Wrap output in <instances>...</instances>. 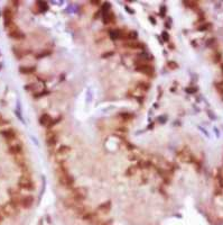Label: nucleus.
<instances>
[{
	"label": "nucleus",
	"instance_id": "nucleus-31",
	"mask_svg": "<svg viewBox=\"0 0 223 225\" xmlns=\"http://www.w3.org/2000/svg\"><path fill=\"white\" fill-rule=\"evenodd\" d=\"M221 58H222V54L216 51V52L214 53V55H213V62H214V63H219V62L221 61Z\"/></svg>",
	"mask_w": 223,
	"mask_h": 225
},
{
	"label": "nucleus",
	"instance_id": "nucleus-35",
	"mask_svg": "<svg viewBox=\"0 0 223 225\" xmlns=\"http://www.w3.org/2000/svg\"><path fill=\"white\" fill-rule=\"evenodd\" d=\"M61 119H62V117H61V116H59V117H57V118H55V119H52V122H51V124H49V126L47 128H48V130H51V128L53 127L54 125H56L58 122H61Z\"/></svg>",
	"mask_w": 223,
	"mask_h": 225
},
{
	"label": "nucleus",
	"instance_id": "nucleus-6",
	"mask_svg": "<svg viewBox=\"0 0 223 225\" xmlns=\"http://www.w3.org/2000/svg\"><path fill=\"white\" fill-rule=\"evenodd\" d=\"M18 185H19V187L21 188V189H25V190L32 191V190H34V189H35L34 182H33V180H32L28 176H23V177H21V178L19 179Z\"/></svg>",
	"mask_w": 223,
	"mask_h": 225
},
{
	"label": "nucleus",
	"instance_id": "nucleus-12",
	"mask_svg": "<svg viewBox=\"0 0 223 225\" xmlns=\"http://www.w3.org/2000/svg\"><path fill=\"white\" fill-rule=\"evenodd\" d=\"M33 203H34V198L33 196H23L20 197V201L19 205L24 208H29L33 206Z\"/></svg>",
	"mask_w": 223,
	"mask_h": 225
},
{
	"label": "nucleus",
	"instance_id": "nucleus-33",
	"mask_svg": "<svg viewBox=\"0 0 223 225\" xmlns=\"http://www.w3.org/2000/svg\"><path fill=\"white\" fill-rule=\"evenodd\" d=\"M167 67H168L170 70H176V69L178 68V64L176 63V62H174V61H168V62H167Z\"/></svg>",
	"mask_w": 223,
	"mask_h": 225
},
{
	"label": "nucleus",
	"instance_id": "nucleus-38",
	"mask_svg": "<svg viewBox=\"0 0 223 225\" xmlns=\"http://www.w3.org/2000/svg\"><path fill=\"white\" fill-rule=\"evenodd\" d=\"M126 145H127V147H128V150H130V151L135 150V145H132V144H130V143L127 142V141H126Z\"/></svg>",
	"mask_w": 223,
	"mask_h": 225
},
{
	"label": "nucleus",
	"instance_id": "nucleus-27",
	"mask_svg": "<svg viewBox=\"0 0 223 225\" xmlns=\"http://www.w3.org/2000/svg\"><path fill=\"white\" fill-rule=\"evenodd\" d=\"M38 83H30V84H27L26 87H25V89L26 90H28V91H34L35 93H37V89H38Z\"/></svg>",
	"mask_w": 223,
	"mask_h": 225
},
{
	"label": "nucleus",
	"instance_id": "nucleus-3",
	"mask_svg": "<svg viewBox=\"0 0 223 225\" xmlns=\"http://www.w3.org/2000/svg\"><path fill=\"white\" fill-rule=\"evenodd\" d=\"M87 190L83 187H78V188H73L72 189V199L75 201V204H82L84 199L87 198Z\"/></svg>",
	"mask_w": 223,
	"mask_h": 225
},
{
	"label": "nucleus",
	"instance_id": "nucleus-17",
	"mask_svg": "<svg viewBox=\"0 0 223 225\" xmlns=\"http://www.w3.org/2000/svg\"><path fill=\"white\" fill-rule=\"evenodd\" d=\"M35 8H36V11H37L38 14H42V13H45V11L48 10V5H47V2H45V1H37Z\"/></svg>",
	"mask_w": 223,
	"mask_h": 225
},
{
	"label": "nucleus",
	"instance_id": "nucleus-30",
	"mask_svg": "<svg viewBox=\"0 0 223 225\" xmlns=\"http://www.w3.org/2000/svg\"><path fill=\"white\" fill-rule=\"evenodd\" d=\"M211 26H212V25L210 24V23H203L201 26L197 27V30H199L200 32H205V30H210V28H211Z\"/></svg>",
	"mask_w": 223,
	"mask_h": 225
},
{
	"label": "nucleus",
	"instance_id": "nucleus-43",
	"mask_svg": "<svg viewBox=\"0 0 223 225\" xmlns=\"http://www.w3.org/2000/svg\"><path fill=\"white\" fill-rule=\"evenodd\" d=\"M11 4H12L15 7H18V6H19L18 4H20V2H19V1H11Z\"/></svg>",
	"mask_w": 223,
	"mask_h": 225
},
{
	"label": "nucleus",
	"instance_id": "nucleus-21",
	"mask_svg": "<svg viewBox=\"0 0 223 225\" xmlns=\"http://www.w3.org/2000/svg\"><path fill=\"white\" fill-rule=\"evenodd\" d=\"M137 88L140 89L144 93H147L150 89V83L146 82V81H139V82H137Z\"/></svg>",
	"mask_w": 223,
	"mask_h": 225
},
{
	"label": "nucleus",
	"instance_id": "nucleus-46",
	"mask_svg": "<svg viewBox=\"0 0 223 225\" xmlns=\"http://www.w3.org/2000/svg\"><path fill=\"white\" fill-rule=\"evenodd\" d=\"M221 69H222V71H223V63L221 64Z\"/></svg>",
	"mask_w": 223,
	"mask_h": 225
},
{
	"label": "nucleus",
	"instance_id": "nucleus-29",
	"mask_svg": "<svg viewBox=\"0 0 223 225\" xmlns=\"http://www.w3.org/2000/svg\"><path fill=\"white\" fill-rule=\"evenodd\" d=\"M184 5L187 7L192 8V9H197L199 8V2L197 1H184Z\"/></svg>",
	"mask_w": 223,
	"mask_h": 225
},
{
	"label": "nucleus",
	"instance_id": "nucleus-37",
	"mask_svg": "<svg viewBox=\"0 0 223 225\" xmlns=\"http://www.w3.org/2000/svg\"><path fill=\"white\" fill-rule=\"evenodd\" d=\"M165 14H166V7L165 6H161V8H160V16L164 17Z\"/></svg>",
	"mask_w": 223,
	"mask_h": 225
},
{
	"label": "nucleus",
	"instance_id": "nucleus-10",
	"mask_svg": "<svg viewBox=\"0 0 223 225\" xmlns=\"http://www.w3.org/2000/svg\"><path fill=\"white\" fill-rule=\"evenodd\" d=\"M126 33L121 30H110L109 35L112 41H118V39H126Z\"/></svg>",
	"mask_w": 223,
	"mask_h": 225
},
{
	"label": "nucleus",
	"instance_id": "nucleus-28",
	"mask_svg": "<svg viewBox=\"0 0 223 225\" xmlns=\"http://www.w3.org/2000/svg\"><path fill=\"white\" fill-rule=\"evenodd\" d=\"M48 95H51V93H49L48 90H43V91H39V93H35L34 98L35 99H38V98L45 97V96H48Z\"/></svg>",
	"mask_w": 223,
	"mask_h": 225
},
{
	"label": "nucleus",
	"instance_id": "nucleus-2",
	"mask_svg": "<svg viewBox=\"0 0 223 225\" xmlns=\"http://www.w3.org/2000/svg\"><path fill=\"white\" fill-rule=\"evenodd\" d=\"M135 70L137 72L142 74H146L148 77H153L155 74V69L151 64L144 63V62H139V61H135Z\"/></svg>",
	"mask_w": 223,
	"mask_h": 225
},
{
	"label": "nucleus",
	"instance_id": "nucleus-4",
	"mask_svg": "<svg viewBox=\"0 0 223 225\" xmlns=\"http://www.w3.org/2000/svg\"><path fill=\"white\" fill-rule=\"evenodd\" d=\"M57 140H58L57 132H55L54 130H48L47 133H46V143H47V147L49 149H54L55 145L57 144Z\"/></svg>",
	"mask_w": 223,
	"mask_h": 225
},
{
	"label": "nucleus",
	"instance_id": "nucleus-40",
	"mask_svg": "<svg viewBox=\"0 0 223 225\" xmlns=\"http://www.w3.org/2000/svg\"><path fill=\"white\" fill-rule=\"evenodd\" d=\"M91 4L94 5V6H101L102 5L101 1H98V0H97V1H91Z\"/></svg>",
	"mask_w": 223,
	"mask_h": 225
},
{
	"label": "nucleus",
	"instance_id": "nucleus-22",
	"mask_svg": "<svg viewBox=\"0 0 223 225\" xmlns=\"http://www.w3.org/2000/svg\"><path fill=\"white\" fill-rule=\"evenodd\" d=\"M151 166L150 161H145V160H140L138 161V164H137V168L138 169H149Z\"/></svg>",
	"mask_w": 223,
	"mask_h": 225
},
{
	"label": "nucleus",
	"instance_id": "nucleus-14",
	"mask_svg": "<svg viewBox=\"0 0 223 225\" xmlns=\"http://www.w3.org/2000/svg\"><path fill=\"white\" fill-rule=\"evenodd\" d=\"M70 152H71V147H67V145H62V147H59L57 150H56L55 155H56L57 159H59V157H65V155H67Z\"/></svg>",
	"mask_w": 223,
	"mask_h": 225
},
{
	"label": "nucleus",
	"instance_id": "nucleus-11",
	"mask_svg": "<svg viewBox=\"0 0 223 225\" xmlns=\"http://www.w3.org/2000/svg\"><path fill=\"white\" fill-rule=\"evenodd\" d=\"M102 20H103V24L104 25H110V24H114L116 23V16L112 13L111 10L102 14Z\"/></svg>",
	"mask_w": 223,
	"mask_h": 225
},
{
	"label": "nucleus",
	"instance_id": "nucleus-23",
	"mask_svg": "<svg viewBox=\"0 0 223 225\" xmlns=\"http://www.w3.org/2000/svg\"><path fill=\"white\" fill-rule=\"evenodd\" d=\"M137 37H138V34L135 30H130L126 33V41H137Z\"/></svg>",
	"mask_w": 223,
	"mask_h": 225
},
{
	"label": "nucleus",
	"instance_id": "nucleus-16",
	"mask_svg": "<svg viewBox=\"0 0 223 225\" xmlns=\"http://www.w3.org/2000/svg\"><path fill=\"white\" fill-rule=\"evenodd\" d=\"M110 210H111V201H110L102 203L101 205H99V207H98V212L103 213V214H108Z\"/></svg>",
	"mask_w": 223,
	"mask_h": 225
},
{
	"label": "nucleus",
	"instance_id": "nucleus-34",
	"mask_svg": "<svg viewBox=\"0 0 223 225\" xmlns=\"http://www.w3.org/2000/svg\"><path fill=\"white\" fill-rule=\"evenodd\" d=\"M113 55H114V51H108V52L102 54L101 58L102 59H109V58H111V56H113Z\"/></svg>",
	"mask_w": 223,
	"mask_h": 225
},
{
	"label": "nucleus",
	"instance_id": "nucleus-1",
	"mask_svg": "<svg viewBox=\"0 0 223 225\" xmlns=\"http://www.w3.org/2000/svg\"><path fill=\"white\" fill-rule=\"evenodd\" d=\"M58 182L61 184V186L65 187L67 189H73L75 180L72 177V175H70L68 169L65 162L59 161L58 163Z\"/></svg>",
	"mask_w": 223,
	"mask_h": 225
},
{
	"label": "nucleus",
	"instance_id": "nucleus-25",
	"mask_svg": "<svg viewBox=\"0 0 223 225\" xmlns=\"http://www.w3.org/2000/svg\"><path fill=\"white\" fill-rule=\"evenodd\" d=\"M52 54V50H44L43 52H40V53L36 54V60H40L43 59V58H46V56H49Z\"/></svg>",
	"mask_w": 223,
	"mask_h": 225
},
{
	"label": "nucleus",
	"instance_id": "nucleus-24",
	"mask_svg": "<svg viewBox=\"0 0 223 225\" xmlns=\"http://www.w3.org/2000/svg\"><path fill=\"white\" fill-rule=\"evenodd\" d=\"M137 171H138V168H137V166H130L126 170V176L127 177L135 176V175L137 173Z\"/></svg>",
	"mask_w": 223,
	"mask_h": 225
},
{
	"label": "nucleus",
	"instance_id": "nucleus-32",
	"mask_svg": "<svg viewBox=\"0 0 223 225\" xmlns=\"http://www.w3.org/2000/svg\"><path fill=\"white\" fill-rule=\"evenodd\" d=\"M110 9H111V5H110V2H104L103 6H102V14L110 11Z\"/></svg>",
	"mask_w": 223,
	"mask_h": 225
},
{
	"label": "nucleus",
	"instance_id": "nucleus-39",
	"mask_svg": "<svg viewBox=\"0 0 223 225\" xmlns=\"http://www.w3.org/2000/svg\"><path fill=\"white\" fill-rule=\"evenodd\" d=\"M196 90H197L196 88H187V89H186V91H187L189 93H194Z\"/></svg>",
	"mask_w": 223,
	"mask_h": 225
},
{
	"label": "nucleus",
	"instance_id": "nucleus-5",
	"mask_svg": "<svg viewBox=\"0 0 223 225\" xmlns=\"http://www.w3.org/2000/svg\"><path fill=\"white\" fill-rule=\"evenodd\" d=\"M4 23H5L6 28H10L12 25H15L14 11L9 7H6L5 9H4Z\"/></svg>",
	"mask_w": 223,
	"mask_h": 225
},
{
	"label": "nucleus",
	"instance_id": "nucleus-44",
	"mask_svg": "<svg viewBox=\"0 0 223 225\" xmlns=\"http://www.w3.org/2000/svg\"><path fill=\"white\" fill-rule=\"evenodd\" d=\"M149 19H150L151 21H153V25H155V24H156V20H155V18H154V17H151V16H150V17H149Z\"/></svg>",
	"mask_w": 223,
	"mask_h": 225
},
{
	"label": "nucleus",
	"instance_id": "nucleus-36",
	"mask_svg": "<svg viewBox=\"0 0 223 225\" xmlns=\"http://www.w3.org/2000/svg\"><path fill=\"white\" fill-rule=\"evenodd\" d=\"M161 37H163V41H164V42H168V41H169V35H168L167 32H163V33H161Z\"/></svg>",
	"mask_w": 223,
	"mask_h": 225
},
{
	"label": "nucleus",
	"instance_id": "nucleus-8",
	"mask_svg": "<svg viewBox=\"0 0 223 225\" xmlns=\"http://www.w3.org/2000/svg\"><path fill=\"white\" fill-rule=\"evenodd\" d=\"M0 135L5 138L7 142H10V141H14L16 140V131L12 130V128H7V130H2L0 131Z\"/></svg>",
	"mask_w": 223,
	"mask_h": 225
},
{
	"label": "nucleus",
	"instance_id": "nucleus-45",
	"mask_svg": "<svg viewBox=\"0 0 223 225\" xmlns=\"http://www.w3.org/2000/svg\"><path fill=\"white\" fill-rule=\"evenodd\" d=\"M136 155H129V160H136Z\"/></svg>",
	"mask_w": 223,
	"mask_h": 225
},
{
	"label": "nucleus",
	"instance_id": "nucleus-15",
	"mask_svg": "<svg viewBox=\"0 0 223 225\" xmlns=\"http://www.w3.org/2000/svg\"><path fill=\"white\" fill-rule=\"evenodd\" d=\"M53 118L49 116L48 114H43L40 117H39V124L44 126V127H48L51 122H52Z\"/></svg>",
	"mask_w": 223,
	"mask_h": 225
},
{
	"label": "nucleus",
	"instance_id": "nucleus-7",
	"mask_svg": "<svg viewBox=\"0 0 223 225\" xmlns=\"http://www.w3.org/2000/svg\"><path fill=\"white\" fill-rule=\"evenodd\" d=\"M8 30H9L8 35H9V37H11V38L17 39V41H21V39H25V37H26L24 33H23L16 25H12Z\"/></svg>",
	"mask_w": 223,
	"mask_h": 225
},
{
	"label": "nucleus",
	"instance_id": "nucleus-18",
	"mask_svg": "<svg viewBox=\"0 0 223 225\" xmlns=\"http://www.w3.org/2000/svg\"><path fill=\"white\" fill-rule=\"evenodd\" d=\"M19 72L23 74H33L36 72V67L35 65H28V67L21 65L19 68Z\"/></svg>",
	"mask_w": 223,
	"mask_h": 225
},
{
	"label": "nucleus",
	"instance_id": "nucleus-9",
	"mask_svg": "<svg viewBox=\"0 0 223 225\" xmlns=\"http://www.w3.org/2000/svg\"><path fill=\"white\" fill-rule=\"evenodd\" d=\"M122 45H123L126 49H129V50H145L146 49L145 45L142 44V43H140V42H138V41H126Z\"/></svg>",
	"mask_w": 223,
	"mask_h": 225
},
{
	"label": "nucleus",
	"instance_id": "nucleus-19",
	"mask_svg": "<svg viewBox=\"0 0 223 225\" xmlns=\"http://www.w3.org/2000/svg\"><path fill=\"white\" fill-rule=\"evenodd\" d=\"M151 60H153V55L146 53V52H142V53L137 55V61H139V62H144V63H146L147 61H151Z\"/></svg>",
	"mask_w": 223,
	"mask_h": 225
},
{
	"label": "nucleus",
	"instance_id": "nucleus-20",
	"mask_svg": "<svg viewBox=\"0 0 223 225\" xmlns=\"http://www.w3.org/2000/svg\"><path fill=\"white\" fill-rule=\"evenodd\" d=\"M119 117L121 118L123 122H130V121H132L134 119V114L132 112H120L119 114Z\"/></svg>",
	"mask_w": 223,
	"mask_h": 225
},
{
	"label": "nucleus",
	"instance_id": "nucleus-42",
	"mask_svg": "<svg viewBox=\"0 0 223 225\" xmlns=\"http://www.w3.org/2000/svg\"><path fill=\"white\" fill-rule=\"evenodd\" d=\"M118 131H119V132H123V133H126L127 131H128V130H127L126 127H119V128H118Z\"/></svg>",
	"mask_w": 223,
	"mask_h": 225
},
{
	"label": "nucleus",
	"instance_id": "nucleus-26",
	"mask_svg": "<svg viewBox=\"0 0 223 225\" xmlns=\"http://www.w3.org/2000/svg\"><path fill=\"white\" fill-rule=\"evenodd\" d=\"M12 52H14V54L18 58V59H21L23 56H24L25 54H27L28 52H24V50H19V49H17V47H14L12 49Z\"/></svg>",
	"mask_w": 223,
	"mask_h": 225
},
{
	"label": "nucleus",
	"instance_id": "nucleus-41",
	"mask_svg": "<svg viewBox=\"0 0 223 225\" xmlns=\"http://www.w3.org/2000/svg\"><path fill=\"white\" fill-rule=\"evenodd\" d=\"M126 10L128 11V13H129V14H134V13H135V10H134V9H130V8L128 7V6H126Z\"/></svg>",
	"mask_w": 223,
	"mask_h": 225
},
{
	"label": "nucleus",
	"instance_id": "nucleus-13",
	"mask_svg": "<svg viewBox=\"0 0 223 225\" xmlns=\"http://www.w3.org/2000/svg\"><path fill=\"white\" fill-rule=\"evenodd\" d=\"M8 152H9L10 154H12V155H19V154H21V152H23V145L20 144V143H15V144H11L9 147V149H8Z\"/></svg>",
	"mask_w": 223,
	"mask_h": 225
}]
</instances>
